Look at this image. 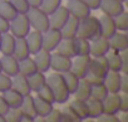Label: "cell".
Segmentation results:
<instances>
[{
	"label": "cell",
	"mask_w": 128,
	"mask_h": 122,
	"mask_svg": "<svg viewBox=\"0 0 128 122\" xmlns=\"http://www.w3.org/2000/svg\"><path fill=\"white\" fill-rule=\"evenodd\" d=\"M67 9L69 12V14L79 20L87 18L88 15H90V9L89 7L83 2V0H67Z\"/></svg>",
	"instance_id": "7"
},
{
	"label": "cell",
	"mask_w": 128,
	"mask_h": 122,
	"mask_svg": "<svg viewBox=\"0 0 128 122\" xmlns=\"http://www.w3.org/2000/svg\"><path fill=\"white\" fill-rule=\"evenodd\" d=\"M36 71L38 69H36V66H35L33 57H28L23 60H19V73L20 74L29 77L30 74L35 73Z\"/></svg>",
	"instance_id": "32"
},
{
	"label": "cell",
	"mask_w": 128,
	"mask_h": 122,
	"mask_svg": "<svg viewBox=\"0 0 128 122\" xmlns=\"http://www.w3.org/2000/svg\"><path fill=\"white\" fill-rule=\"evenodd\" d=\"M26 17H28V20L30 23V27L34 30L44 33L50 28L49 15L46 13H44L40 8H32L30 7L29 10L26 12Z\"/></svg>",
	"instance_id": "3"
},
{
	"label": "cell",
	"mask_w": 128,
	"mask_h": 122,
	"mask_svg": "<svg viewBox=\"0 0 128 122\" xmlns=\"http://www.w3.org/2000/svg\"><path fill=\"white\" fill-rule=\"evenodd\" d=\"M99 9L103 12V14L114 18L122 12H124V3L119 2V0H102Z\"/></svg>",
	"instance_id": "14"
},
{
	"label": "cell",
	"mask_w": 128,
	"mask_h": 122,
	"mask_svg": "<svg viewBox=\"0 0 128 122\" xmlns=\"http://www.w3.org/2000/svg\"><path fill=\"white\" fill-rule=\"evenodd\" d=\"M28 3L32 8H39L42 4V0H28Z\"/></svg>",
	"instance_id": "52"
},
{
	"label": "cell",
	"mask_w": 128,
	"mask_h": 122,
	"mask_svg": "<svg viewBox=\"0 0 128 122\" xmlns=\"http://www.w3.org/2000/svg\"><path fill=\"white\" fill-rule=\"evenodd\" d=\"M2 72L9 77H14L19 73V60L13 54H3L0 57Z\"/></svg>",
	"instance_id": "10"
},
{
	"label": "cell",
	"mask_w": 128,
	"mask_h": 122,
	"mask_svg": "<svg viewBox=\"0 0 128 122\" xmlns=\"http://www.w3.org/2000/svg\"><path fill=\"white\" fill-rule=\"evenodd\" d=\"M108 40H109V47L113 50L120 52V50L128 49V35L126 32L117 30Z\"/></svg>",
	"instance_id": "19"
},
{
	"label": "cell",
	"mask_w": 128,
	"mask_h": 122,
	"mask_svg": "<svg viewBox=\"0 0 128 122\" xmlns=\"http://www.w3.org/2000/svg\"><path fill=\"white\" fill-rule=\"evenodd\" d=\"M34 62L36 66V69L39 72L46 73L50 69V59H52V52H48L45 49H40L34 54Z\"/></svg>",
	"instance_id": "17"
},
{
	"label": "cell",
	"mask_w": 128,
	"mask_h": 122,
	"mask_svg": "<svg viewBox=\"0 0 128 122\" xmlns=\"http://www.w3.org/2000/svg\"><path fill=\"white\" fill-rule=\"evenodd\" d=\"M119 117V122H128V112H122V116Z\"/></svg>",
	"instance_id": "53"
},
{
	"label": "cell",
	"mask_w": 128,
	"mask_h": 122,
	"mask_svg": "<svg viewBox=\"0 0 128 122\" xmlns=\"http://www.w3.org/2000/svg\"><path fill=\"white\" fill-rule=\"evenodd\" d=\"M9 2L15 8V10L18 12V14H26V12L30 8L28 0H9Z\"/></svg>",
	"instance_id": "43"
},
{
	"label": "cell",
	"mask_w": 128,
	"mask_h": 122,
	"mask_svg": "<svg viewBox=\"0 0 128 122\" xmlns=\"http://www.w3.org/2000/svg\"><path fill=\"white\" fill-rule=\"evenodd\" d=\"M107 96H108V89L104 86V83L92 86V88H90V98H94V99H98V101H103Z\"/></svg>",
	"instance_id": "38"
},
{
	"label": "cell",
	"mask_w": 128,
	"mask_h": 122,
	"mask_svg": "<svg viewBox=\"0 0 128 122\" xmlns=\"http://www.w3.org/2000/svg\"><path fill=\"white\" fill-rule=\"evenodd\" d=\"M69 106L76 111V113L79 116V118L82 121L88 119V106H87V101H82V99L74 98L73 101H70Z\"/></svg>",
	"instance_id": "33"
},
{
	"label": "cell",
	"mask_w": 128,
	"mask_h": 122,
	"mask_svg": "<svg viewBox=\"0 0 128 122\" xmlns=\"http://www.w3.org/2000/svg\"><path fill=\"white\" fill-rule=\"evenodd\" d=\"M108 62H107V57L100 55V57H92L90 59V64L87 74H93L99 78H104L106 74L108 73Z\"/></svg>",
	"instance_id": "6"
},
{
	"label": "cell",
	"mask_w": 128,
	"mask_h": 122,
	"mask_svg": "<svg viewBox=\"0 0 128 122\" xmlns=\"http://www.w3.org/2000/svg\"><path fill=\"white\" fill-rule=\"evenodd\" d=\"M97 35H99V19L97 17L90 14L87 18L79 20V28H78L77 37L90 40Z\"/></svg>",
	"instance_id": "2"
},
{
	"label": "cell",
	"mask_w": 128,
	"mask_h": 122,
	"mask_svg": "<svg viewBox=\"0 0 128 122\" xmlns=\"http://www.w3.org/2000/svg\"><path fill=\"white\" fill-rule=\"evenodd\" d=\"M9 88H12V77L0 72V93L5 92Z\"/></svg>",
	"instance_id": "45"
},
{
	"label": "cell",
	"mask_w": 128,
	"mask_h": 122,
	"mask_svg": "<svg viewBox=\"0 0 128 122\" xmlns=\"http://www.w3.org/2000/svg\"><path fill=\"white\" fill-rule=\"evenodd\" d=\"M120 72L108 71V73L104 77V86L108 89V93H120Z\"/></svg>",
	"instance_id": "16"
},
{
	"label": "cell",
	"mask_w": 128,
	"mask_h": 122,
	"mask_svg": "<svg viewBox=\"0 0 128 122\" xmlns=\"http://www.w3.org/2000/svg\"><path fill=\"white\" fill-rule=\"evenodd\" d=\"M106 57H107V62H108V68H109V71L120 72L122 60H120L119 52L113 50V49H109L108 53L106 54Z\"/></svg>",
	"instance_id": "30"
},
{
	"label": "cell",
	"mask_w": 128,
	"mask_h": 122,
	"mask_svg": "<svg viewBox=\"0 0 128 122\" xmlns=\"http://www.w3.org/2000/svg\"><path fill=\"white\" fill-rule=\"evenodd\" d=\"M9 29H10V22L0 15V33L2 34L6 33V32H9Z\"/></svg>",
	"instance_id": "48"
},
{
	"label": "cell",
	"mask_w": 128,
	"mask_h": 122,
	"mask_svg": "<svg viewBox=\"0 0 128 122\" xmlns=\"http://www.w3.org/2000/svg\"><path fill=\"white\" fill-rule=\"evenodd\" d=\"M34 104H35V112H36V117H45L50 109L54 107V103L48 102L38 96L34 97Z\"/></svg>",
	"instance_id": "29"
},
{
	"label": "cell",
	"mask_w": 128,
	"mask_h": 122,
	"mask_svg": "<svg viewBox=\"0 0 128 122\" xmlns=\"http://www.w3.org/2000/svg\"><path fill=\"white\" fill-rule=\"evenodd\" d=\"M62 76L64 78V82H66V86H67L70 96H73V93L76 92V89H77V87H78V84L80 82V78L77 74H74L72 71L64 72V73H62Z\"/></svg>",
	"instance_id": "34"
},
{
	"label": "cell",
	"mask_w": 128,
	"mask_h": 122,
	"mask_svg": "<svg viewBox=\"0 0 128 122\" xmlns=\"http://www.w3.org/2000/svg\"><path fill=\"white\" fill-rule=\"evenodd\" d=\"M6 122H23V113L19 107H9L8 112L5 113Z\"/></svg>",
	"instance_id": "40"
},
{
	"label": "cell",
	"mask_w": 128,
	"mask_h": 122,
	"mask_svg": "<svg viewBox=\"0 0 128 122\" xmlns=\"http://www.w3.org/2000/svg\"><path fill=\"white\" fill-rule=\"evenodd\" d=\"M99 19V35L104 37V38H110L116 32H117V27L114 23V18L109 17V15H102Z\"/></svg>",
	"instance_id": "15"
},
{
	"label": "cell",
	"mask_w": 128,
	"mask_h": 122,
	"mask_svg": "<svg viewBox=\"0 0 128 122\" xmlns=\"http://www.w3.org/2000/svg\"><path fill=\"white\" fill-rule=\"evenodd\" d=\"M90 88H92V86L89 84V82L86 78L80 79L76 92L73 93L74 98H78V99H82V101H87L88 98H90Z\"/></svg>",
	"instance_id": "31"
},
{
	"label": "cell",
	"mask_w": 128,
	"mask_h": 122,
	"mask_svg": "<svg viewBox=\"0 0 128 122\" xmlns=\"http://www.w3.org/2000/svg\"><path fill=\"white\" fill-rule=\"evenodd\" d=\"M90 59H92V55H76L72 59L70 71L74 74H77L80 79L86 78V76L88 73V69H89Z\"/></svg>",
	"instance_id": "5"
},
{
	"label": "cell",
	"mask_w": 128,
	"mask_h": 122,
	"mask_svg": "<svg viewBox=\"0 0 128 122\" xmlns=\"http://www.w3.org/2000/svg\"><path fill=\"white\" fill-rule=\"evenodd\" d=\"M78 28H79V19L70 15L69 19L66 22V24L60 28L63 39H74L77 37Z\"/></svg>",
	"instance_id": "18"
},
{
	"label": "cell",
	"mask_w": 128,
	"mask_h": 122,
	"mask_svg": "<svg viewBox=\"0 0 128 122\" xmlns=\"http://www.w3.org/2000/svg\"><path fill=\"white\" fill-rule=\"evenodd\" d=\"M30 54L34 55L36 52H39L40 49H43V33L38 32V30H30L29 34L25 37Z\"/></svg>",
	"instance_id": "20"
},
{
	"label": "cell",
	"mask_w": 128,
	"mask_h": 122,
	"mask_svg": "<svg viewBox=\"0 0 128 122\" xmlns=\"http://www.w3.org/2000/svg\"><path fill=\"white\" fill-rule=\"evenodd\" d=\"M2 94L5 98V101L8 102L9 107H20V104L23 102V98H24V96L20 92H18L16 89H14L13 87L6 89L5 92H3Z\"/></svg>",
	"instance_id": "26"
},
{
	"label": "cell",
	"mask_w": 128,
	"mask_h": 122,
	"mask_svg": "<svg viewBox=\"0 0 128 122\" xmlns=\"http://www.w3.org/2000/svg\"><path fill=\"white\" fill-rule=\"evenodd\" d=\"M87 106H88V118L97 119V117H99L104 112L102 101H98V99H94V98H88Z\"/></svg>",
	"instance_id": "28"
},
{
	"label": "cell",
	"mask_w": 128,
	"mask_h": 122,
	"mask_svg": "<svg viewBox=\"0 0 128 122\" xmlns=\"http://www.w3.org/2000/svg\"><path fill=\"white\" fill-rule=\"evenodd\" d=\"M54 52H56V53H59L62 55H66V57L73 59L77 55L76 40L74 39H62Z\"/></svg>",
	"instance_id": "21"
},
{
	"label": "cell",
	"mask_w": 128,
	"mask_h": 122,
	"mask_svg": "<svg viewBox=\"0 0 128 122\" xmlns=\"http://www.w3.org/2000/svg\"><path fill=\"white\" fill-rule=\"evenodd\" d=\"M15 40H16V38L10 32L3 33L2 38H0V53L13 54L14 47H15Z\"/></svg>",
	"instance_id": "24"
},
{
	"label": "cell",
	"mask_w": 128,
	"mask_h": 122,
	"mask_svg": "<svg viewBox=\"0 0 128 122\" xmlns=\"http://www.w3.org/2000/svg\"><path fill=\"white\" fill-rule=\"evenodd\" d=\"M119 2H122V3H126V2H127V0H119Z\"/></svg>",
	"instance_id": "55"
},
{
	"label": "cell",
	"mask_w": 128,
	"mask_h": 122,
	"mask_svg": "<svg viewBox=\"0 0 128 122\" xmlns=\"http://www.w3.org/2000/svg\"><path fill=\"white\" fill-rule=\"evenodd\" d=\"M13 55H14L18 60H23V59H25V58H28V57L32 55L25 38H16Z\"/></svg>",
	"instance_id": "25"
},
{
	"label": "cell",
	"mask_w": 128,
	"mask_h": 122,
	"mask_svg": "<svg viewBox=\"0 0 128 122\" xmlns=\"http://www.w3.org/2000/svg\"><path fill=\"white\" fill-rule=\"evenodd\" d=\"M76 47H77V55H90V42L84 38L76 37Z\"/></svg>",
	"instance_id": "36"
},
{
	"label": "cell",
	"mask_w": 128,
	"mask_h": 122,
	"mask_svg": "<svg viewBox=\"0 0 128 122\" xmlns=\"http://www.w3.org/2000/svg\"><path fill=\"white\" fill-rule=\"evenodd\" d=\"M114 23H116L117 30H119V32H127L128 30V13L124 10L119 15L114 17Z\"/></svg>",
	"instance_id": "41"
},
{
	"label": "cell",
	"mask_w": 128,
	"mask_h": 122,
	"mask_svg": "<svg viewBox=\"0 0 128 122\" xmlns=\"http://www.w3.org/2000/svg\"><path fill=\"white\" fill-rule=\"evenodd\" d=\"M19 108L23 113V121H26V122L35 121L36 112H35V104H34V96H32V93L28 96H24L23 102Z\"/></svg>",
	"instance_id": "12"
},
{
	"label": "cell",
	"mask_w": 128,
	"mask_h": 122,
	"mask_svg": "<svg viewBox=\"0 0 128 122\" xmlns=\"http://www.w3.org/2000/svg\"><path fill=\"white\" fill-rule=\"evenodd\" d=\"M63 39L60 29L49 28L46 32L43 33V49L48 52H54L60 40Z\"/></svg>",
	"instance_id": "8"
},
{
	"label": "cell",
	"mask_w": 128,
	"mask_h": 122,
	"mask_svg": "<svg viewBox=\"0 0 128 122\" xmlns=\"http://www.w3.org/2000/svg\"><path fill=\"white\" fill-rule=\"evenodd\" d=\"M12 87L14 89H16L18 92H20L23 96H28V94L32 93L28 77L26 76H23L20 73H18L16 76L12 77Z\"/></svg>",
	"instance_id": "22"
},
{
	"label": "cell",
	"mask_w": 128,
	"mask_h": 122,
	"mask_svg": "<svg viewBox=\"0 0 128 122\" xmlns=\"http://www.w3.org/2000/svg\"><path fill=\"white\" fill-rule=\"evenodd\" d=\"M0 122H6V121H5V116L0 114Z\"/></svg>",
	"instance_id": "54"
},
{
	"label": "cell",
	"mask_w": 128,
	"mask_h": 122,
	"mask_svg": "<svg viewBox=\"0 0 128 122\" xmlns=\"http://www.w3.org/2000/svg\"><path fill=\"white\" fill-rule=\"evenodd\" d=\"M60 111H62V122H80L82 121L69 104L64 106Z\"/></svg>",
	"instance_id": "37"
},
{
	"label": "cell",
	"mask_w": 128,
	"mask_h": 122,
	"mask_svg": "<svg viewBox=\"0 0 128 122\" xmlns=\"http://www.w3.org/2000/svg\"><path fill=\"white\" fill-rule=\"evenodd\" d=\"M28 81H29V86H30L32 92L36 93L46 83V76H45V73L36 71L35 73H33L28 77Z\"/></svg>",
	"instance_id": "27"
},
{
	"label": "cell",
	"mask_w": 128,
	"mask_h": 122,
	"mask_svg": "<svg viewBox=\"0 0 128 122\" xmlns=\"http://www.w3.org/2000/svg\"><path fill=\"white\" fill-rule=\"evenodd\" d=\"M0 15L10 22L18 15V12L9 0H0Z\"/></svg>",
	"instance_id": "35"
},
{
	"label": "cell",
	"mask_w": 128,
	"mask_h": 122,
	"mask_svg": "<svg viewBox=\"0 0 128 122\" xmlns=\"http://www.w3.org/2000/svg\"><path fill=\"white\" fill-rule=\"evenodd\" d=\"M98 122H119L118 114H112V113H102L99 117H97Z\"/></svg>",
	"instance_id": "46"
},
{
	"label": "cell",
	"mask_w": 128,
	"mask_h": 122,
	"mask_svg": "<svg viewBox=\"0 0 128 122\" xmlns=\"http://www.w3.org/2000/svg\"><path fill=\"white\" fill-rule=\"evenodd\" d=\"M62 5V0H42L40 4V9L46 13L48 15H50L53 12H55L59 7Z\"/></svg>",
	"instance_id": "39"
},
{
	"label": "cell",
	"mask_w": 128,
	"mask_h": 122,
	"mask_svg": "<svg viewBox=\"0 0 128 122\" xmlns=\"http://www.w3.org/2000/svg\"><path fill=\"white\" fill-rule=\"evenodd\" d=\"M46 83L49 84V87L53 91L55 103L66 104L69 101L70 93H69V91H68V88L66 86V82H64V78H63L62 73L54 72L53 74L46 77Z\"/></svg>",
	"instance_id": "1"
},
{
	"label": "cell",
	"mask_w": 128,
	"mask_h": 122,
	"mask_svg": "<svg viewBox=\"0 0 128 122\" xmlns=\"http://www.w3.org/2000/svg\"><path fill=\"white\" fill-rule=\"evenodd\" d=\"M83 2L89 7V9H90V10H98L102 0H83Z\"/></svg>",
	"instance_id": "51"
},
{
	"label": "cell",
	"mask_w": 128,
	"mask_h": 122,
	"mask_svg": "<svg viewBox=\"0 0 128 122\" xmlns=\"http://www.w3.org/2000/svg\"><path fill=\"white\" fill-rule=\"evenodd\" d=\"M36 96H38V97H40V98H43V99H45V101H48V102L55 103L53 91H52V88L49 87V84H48V83H45V84H44V86H43L38 92H36Z\"/></svg>",
	"instance_id": "42"
},
{
	"label": "cell",
	"mask_w": 128,
	"mask_h": 122,
	"mask_svg": "<svg viewBox=\"0 0 128 122\" xmlns=\"http://www.w3.org/2000/svg\"><path fill=\"white\" fill-rule=\"evenodd\" d=\"M119 112H128V93H119Z\"/></svg>",
	"instance_id": "47"
},
{
	"label": "cell",
	"mask_w": 128,
	"mask_h": 122,
	"mask_svg": "<svg viewBox=\"0 0 128 122\" xmlns=\"http://www.w3.org/2000/svg\"><path fill=\"white\" fill-rule=\"evenodd\" d=\"M0 38H2V33H0Z\"/></svg>",
	"instance_id": "57"
},
{
	"label": "cell",
	"mask_w": 128,
	"mask_h": 122,
	"mask_svg": "<svg viewBox=\"0 0 128 122\" xmlns=\"http://www.w3.org/2000/svg\"><path fill=\"white\" fill-rule=\"evenodd\" d=\"M70 14L67 9V7L64 5H60L55 12H53L50 15H49V24H50V28H54V29H60L66 22L69 19Z\"/></svg>",
	"instance_id": "13"
},
{
	"label": "cell",
	"mask_w": 128,
	"mask_h": 122,
	"mask_svg": "<svg viewBox=\"0 0 128 122\" xmlns=\"http://www.w3.org/2000/svg\"><path fill=\"white\" fill-rule=\"evenodd\" d=\"M45 122H62V111L59 108L53 107L50 112L44 117Z\"/></svg>",
	"instance_id": "44"
},
{
	"label": "cell",
	"mask_w": 128,
	"mask_h": 122,
	"mask_svg": "<svg viewBox=\"0 0 128 122\" xmlns=\"http://www.w3.org/2000/svg\"><path fill=\"white\" fill-rule=\"evenodd\" d=\"M120 93H128V74L120 77Z\"/></svg>",
	"instance_id": "49"
},
{
	"label": "cell",
	"mask_w": 128,
	"mask_h": 122,
	"mask_svg": "<svg viewBox=\"0 0 128 122\" xmlns=\"http://www.w3.org/2000/svg\"><path fill=\"white\" fill-rule=\"evenodd\" d=\"M0 72H2V63H0Z\"/></svg>",
	"instance_id": "56"
},
{
	"label": "cell",
	"mask_w": 128,
	"mask_h": 122,
	"mask_svg": "<svg viewBox=\"0 0 128 122\" xmlns=\"http://www.w3.org/2000/svg\"><path fill=\"white\" fill-rule=\"evenodd\" d=\"M30 29H32V27H30L26 14H18L13 20H10L9 32L15 38H25L29 34Z\"/></svg>",
	"instance_id": "4"
},
{
	"label": "cell",
	"mask_w": 128,
	"mask_h": 122,
	"mask_svg": "<svg viewBox=\"0 0 128 122\" xmlns=\"http://www.w3.org/2000/svg\"><path fill=\"white\" fill-rule=\"evenodd\" d=\"M8 109H9L8 102L5 101V98L3 97V94H0V114L5 116V113L8 112Z\"/></svg>",
	"instance_id": "50"
},
{
	"label": "cell",
	"mask_w": 128,
	"mask_h": 122,
	"mask_svg": "<svg viewBox=\"0 0 128 122\" xmlns=\"http://www.w3.org/2000/svg\"><path fill=\"white\" fill-rule=\"evenodd\" d=\"M104 113L118 114L119 113V93H108V96L102 101Z\"/></svg>",
	"instance_id": "23"
},
{
	"label": "cell",
	"mask_w": 128,
	"mask_h": 122,
	"mask_svg": "<svg viewBox=\"0 0 128 122\" xmlns=\"http://www.w3.org/2000/svg\"><path fill=\"white\" fill-rule=\"evenodd\" d=\"M89 42H90V55L92 57L106 55L108 53V50L110 49L108 38H104L102 35H97L93 39H90Z\"/></svg>",
	"instance_id": "11"
},
{
	"label": "cell",
	"mask_w": 128,
	"mask_h": 122,
	"mask_svg": "<svg viewBox=\"0 0 128 122\" xmlns=\"http://www.w3.org/2000/svg\"><path fill=\"white\" fill-rule=\"evenodd\" d=\"M72 68V58H68L66 55H62L59 53L52 52V59H50V69H53L56 73H64L68 72Z\"/></svg>",
	"instance_id": "9"
}]
</instances>
